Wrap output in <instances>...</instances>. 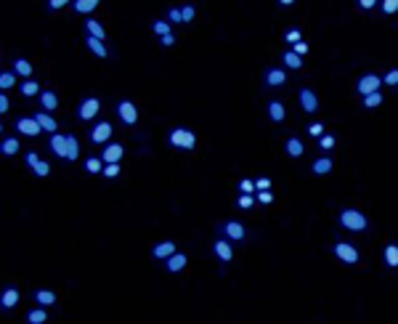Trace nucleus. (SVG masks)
Here are the masks:
<instances>
[{"label": "nucleus", "mask_w": 398, "mask_h": 324, "mask_svg": "<svg viewBox=\"0 0 398 324\" xmlns=\"http://www.w3.org/2000/svg\"><path fill=\"white\" fill-rule=\"evenodd\" d=\"M51 152L56 154L58 160H67V162H77L80 160V141L75 138L72 133H51V141H48Z\"/></svg>", "instance_id": "nucleus-1"}, {"label": "nucleus", "mask_w": 398, "mask_h": 324, "mask_svg": "<svg viewBox=\"0 0 398 324\" xmlns=\"http://www.w3.org/2000/svg\"><path fill=\"white\" fill-rule=\"evenodd\" d=\"M340 226L348 231H353V234H361V231H369V218L364 216L361 210H356V207H345L340 213Z\"/></svg>", "instance_id": "nucleus-2"}, {"label": "nucleus", "mask_w": 398, "mask_h": 324, "mask_svg": "<svg viewBox=\"0 0 398 324\" xmlns=\"http://www.w3.org/2000/svg\"><path fill=\"white\" fill-rule=\"evenodd\" d=\"M167 144L173 149L191 152V149H197V133H194L191 128H173V131L167 133Z\"/></svg>", "instance_id": "nucleus-3"}, {"label": "nucleus", "mask_w": 398, "mask_h": 324, "mask_svg": "<svg viewBox=\"0 0 398 324\" xmlns=\"http://www.w3.org/2000/svg\"><path fill=\"white\" fill-rule=\"evenodd\" d=\"M99 112H101V99L99 96H85V99L80 101V107H77V117H80L82 122L96 120Z\"/></svg>", "instance_id": "nucleus-4"}, {"label": "nucleus", "mask_w": 398, "mask_h": 324, "mask_svg": "<svg viewBox=\"0 0 398 324\" xmlns=\"http://www.w3.org/2000/svg\"><path fill=\"white\" fill-rule=\"evenodd\" d=\"M117 117H120L122 125H128V128H133L135 122H138V107H135L130 99H122V101H117Z\"/></svg>", "instance_id": "nucleus-5"}, {"label": "nucleus", "mask_w": 398, "mask_h": 324, "mask_svg": "<svg viewBox=\"0 0 398 324\" xmlns=\"http://www.w3.org/2000/svg\"><path fill=\"white\" fill-rule=\"evenodd\" d=\"M112 133H114V128H112V122L109 120H99L93 128H90V144H99V146H104L106 141H112Z\"/></svg>", "instance_id": "nucleus-6"}, {"label": "nucleus", "mask_w": 398, "mask_h": 324, "mask_svg": "<svg viewBox=\"0 0 398 324\" xmlns=\"http://www.w3.org/2000/svg\"><path fill=\"white\" fill-rule=\"evenodd\" d=\"M335 255L340 258V261L345 263V266H356L358 261H361V255H358V250L353 247L350 242H335Z\"/></svg>", "instance_id": "nucleus-7"}, {"label": "nucleus", "mask_w": 398, "mask_h": 324, "mask_svg": "<svg viewBox=\"0 0 398 324\" xmlns=\"http://www.w3.org/2000/svg\"><path fill=\"white\" fill-rule=\"evenodd\" d=\"M218 229H220V234H223L228 242H244V237H247L244 226L239 223V221H223Z\"/></svg>", "instance_id": "nucleus-8"}, {"label": "nucleus", "mask_w": 398, "mask_h": 324, "mask_svg": "<svg viewBox=\"0 0 398 324\" xmlns=\"http://www.w3.org/2000/svg\"><path fill=\"white\" fill-rule=\"evenodd\" d=\"M380 88H382V80H380V75H374V72L361 75V77H358V82H356V90H358L361 96L374 93V90H380Z\"/></svg>", "instance_id": "nucleus-9"}, {"label": "nucleus", "mask_w": 398, "mask_h": 324, "mask_svg": "<svg viewBox=\"0 0 398 324\" xmlns=\"http://www.w3.org/2000/svg\"><path fill=\"white\" fill-rule=\"evenodd\" d=\"M297 101H300V107H303L305 114H316V112H318V96L313 93L311 88H300Z\"/></svg>", "instance_id": "nucleus-10"}, {"label": "nucleus", "mask_w": 398, "mask_h": 324, "mask_svg": "<svg viewBox=\"0 0 398 324\" xmlns=\"http://www.w3.org/2000/svg\"><path fill=\"white\" fill-rule=\"evenodd\" d=\"M212 252H215V258H218L223 266L234 261V247H231V242H228L226 237L215 239V242H212Z\"/></svg>", "instance_id": "nucleus-11"}, {"label": "nucleus", "mask_w": 398, "mask_h": 324, "mask_svg": "<svg viewBox=\"0 0 398 324\" xmlns=\"http://www.w3.org/2000/svg\"><path fill=\"white\" fill-rule=\"evenodd\" d=\"M162 263H165V271H170V274H178V271H184L186 266H188V255H186V252H178V250H175L173 255H167Z\"/></svg>", "instance_id": "nucleus-12"}, {"label": "nucleus", "mask_w": 398, "mask_h": 324, "mask_svg": "<svg viewBox=\"0 0 398 324\" xmlns=\"http://www.w3.org/2000/svg\"><path fill=\"white\" fill-rule=\"evenodd\" d=\"M14 125H16V131L22 133V135H27V138H37V135L43 133L40 125L35 122V117H19Z\"/></svg>", "instance_id": "nucleus-13"}, {"label": "nucleus", "mask_w": 398, "mask_h": 324, "mask_svg": "<svg viewBox=\"0 0 398 324\" xmlns=\"http://www.w3.org/2000/svg\"><path fill=\"white\" fill-rule=\"evenodd\" d=\"M263 82L268 88H282L287 82V72L282 67H268V69H265V75H263Z\"/></svg>", "instance_id": "nucleus-14"}, {"label": "nucleus", "mask_w": 398, "mask_h": 324, "mask_svg": "<svg viewBox=\"0 0 398 324\" xmlns=\"http://www.w3.org/2000/svg\"><path fill=\"white\" fill-rule=\"evenodd\" d=\"M19 300H22V293H19V287H5L3 293H0V308H3V311L16 308Z\"/></svg>", "instance_id": "nucleus-15"}, {"label": "nucleus", "mask_w": 398, "mask_h": 324, "mask_svg": "<svg viewBox=\"0 0 398 324\" xmlns=\"http://www.w3.org/2000/svg\"><path fill=\"white\" fill-rule=\"evenodd\" d=\"M122 157H125V146L122 144H104V152H101V162L106 165V162H120Z\"/></svg>", "instance_id": "nucleus-16"}, {"label": "nucleus", "mask_w": 398, "mask_h": 324, "mask_svg": "<svg viewBox=\"0 0 398 324\" xmlns=\"http://www.w3.org/2000/svg\"><path fill=\"white\" fill-rule=\"evenodd\" d=\"M32 117H35V122L40 125L43 133H56V131H58V122L51 117V112H35Z\"/></svg>", "instance_id": "nucleus-17"}, {"label": "nucleus", "mask_w": 398, "mask_h": 324, "mask_svg": "<svg viewBox=\"0 0 398 324\" xmlns=\"http://www.w3.org/2000/svg\"><path fill=\"white\" fill-rule=\"evenodd\" d=\"M85 45H88V51H90L93 56H99V59H109V48H106V43L99 40V37L85 35Z\"/></svg>", "instance_id": "nucleus-18"}, {"label": "nucleus", "mask_w": 398, "mask_h": 324, "mask_svg": "<svg viewBox=\"0 0 398 324\" xmlns=\"http://www.w3.org/2000/svg\"><path fill=\"white\" fill-rule=\"evenodd\" d=\"M173 252H175V242L173 239H165V242H159V244L152 247V258L154 261H165V258L173 255Z\"/></svg>", "instance_id": "nucleus-19"}, {"label": "nucleus", "mask_w": 398, "mask_h": 324, "mask_svg": "<svg viewBox=\"0 0 398 324\" xmlns=\"http://www.w3.org/2000/svg\"><path fill=\"white\" fill-rule=\"evenodd\" d=\"M101 0H72V11L80 16H90L96 8H99Z\"/></svg>", "instance_id": "nucleus-20"}, {"label": "nucleus", "mask_w": 398, "mask_h": 324, "mask_svg": "<svg viewBox=\"0 0 398 324\" xmlns=\"http://www.w3.org/2000/svg\"><path fill=\"white\" fill-rule=\"evenodd\" d=\"M284 149H287V154H290L292 160H300L305 154V144L297 138V135H290V138H287V144H284Z\"/></svg>", "instance_id": "nucleus-21"}, {"label": "nucleus", "mask_w": 398, "mask_h": 324, "mask_svg": "<svg viewBox=\"0 0 398 324\" xmlns=\"http://www.w3.org/2000/svg\"><path fill=\"white\" fill-rule=\"evenodd\" d=\"M19 149H22V144H19L16 135H8V138L0 141V154H3V157H16Z\"/></svg>", "instance_id": "nucleus-22"}, {"label": "nucleus", "mask_w": 398, "mask_h": 324, "mask_svg": "<svg viewBox=\"0 0 398 324\" xmlns=\"http://www.w3.org/2000/svg\"><path fill=\"white\" fill-rule=\"evenodd\" d=\"M37 99H40L43 112H53V109H58V96L53 93V90H40Z\"/></svg>", "instance_id": "nucleus-23"}, {"label": "nucleus", "mask_w": 398, "mask_h": 324, "mask_svg": "<svg viewBox=\"0 0 398 324\" xmlns=\"http://www.w3.org/2000/svg\"><path fill=\"white\" fill-rule=\"evenodd\" d=\"M35 303H37V306H43V308L56 306V293H53V290H45V287L35 290Z\"/></svg>", "instance_id": "nucleus-24"}, {"label": "nucleus", "mask_w": 398, "mask_h": 324, "mask_svg": "<svg viewBox=\"0 0 398 324\" xmlns=\"http://www.w3.org/2000/svg\"><path fill=\"white\" fill-rule=\"evenodd\" d=\"M85 35L99 37V40L106 43V29H104V24H101V22H96V19H85Z\"/></svg>", "instance_id": "nucleus-25"}, {"label": "nucleus", "mask_w": 398, "mask_h": 324, "mask_svg": "<svg viewBox=\"0 0 398 324\" xmlns=\"http://www.w3.org/2000/svg\"><path fill=\"white\" fill-rule=\"evenodd\" d=\"M332 167H335V162H332L329 157H318L311 165V173L313 176H327V173H332Z\"/></svg>", "instance_id": "nucleus-26"}, {"label": "nucleus", "mask_w": 398, "mask_h": 324, "mask_svg": "<svg viewBox=\"0 0 398 324\" xmlns=\"http://www.w3.org/2000/svg\"><path fill=\"white\" fill-rule=\"evenodd\" d=\"M11 72L16 77H24V80H27V77H32L35 69H32V61H27V59H14V69H11Z\"/></svg>", "instance_id": "nucleus-27"}, {"label": "nucleus", "mask_w": 398, "mask_h": 324, "mask_svg": "<svg viewBox=\"0 0 398 324\" xmlns=\"http://www.w3.org/2000/svg\"><path fill=\"white\" fill-rule=\"evenodd\" d=\"M19 93H22L24 99H35V96L40 93V82H37V80H29V77H27V80L19 85Z\"/></svg>", "instance_id": "nucleus-28"}, {"label": "nucleus", "mask_w": 398, "mask_h": 324, "mask_svg": "<svg viewBox=\"0 0 398 324\" xmlns=\"http://www.w3.org/2000/svg\"><path fill=\"white\" fill-rule=\"evenodd\" d=\"M268 117H271V122H284L287 109L282 101H268Z\"/></svg>", "instance_id": "nucleus-29"}, {"label": "nucleus", "mask_w": 398, "mask_h": 324, "mask_svg": "<svg viewBox=\"0 0 398 324\" xmlns=\"http://www.w3.org/2000/svg\"><path fill=\"white\" fill-rule=\"evenodd\" d=\"M282 64L287 69H303V56H297L295 51H284V54H282Z\"/></svg>", "instance_id": "nucleus-30"}, {"label": "nucleus", "mask_w": 398, "mask_h": 324, "mask_svg": "<svg viewBox=\"0 0 398 324\" xmlns=\"http://www.w3.org/2000/svg\"><path fill=\"white\" fill-rule=\"evenodd\" d=\"M45 322H48V308L37 306V308L27 311V324H45Z\"/></svg>", "instance_id": "nucleus-31"}, {"label": "nucleus", "mask_w": 398, "mask_h": 324, "mask_svg": "<svg viewBox=\"0 0 398 324\" xmlns=\"http://www.w3.org/2000/svg\"><path fill=\"white\" fill-rule=\"evenodd\" d=\"M361 104H364V109H377L382 104V90H374V93H367V96H361Z\"/></svg>", "instance_id": "nucleus-32"}, {"label": "nucleus", "mask_w": 398, "mask_h": 324, "mask_svg": "<svg viewBox=\"0 0 398 324\" xmlns=\"http://www.w3.org/2000/svg\"><path fill=\"white\" fill-rule=\"evenodd\" d=\"M382 258H385V263H388L390 269H396V266H398V247H396V244H388L385 252H382Z\"/></svg>", "instance_id": "nucleus-33"}, {"label": "nucleus", "mask_w": 398, "mask_h": 324, "mask_svg": "<svg viewBox=\"0 0 398 324\" xmlns=\"http://www.w3.org/2000/svg\"><path fill=\"white\" fill-rule=\"evenodd\" d=\"M29 170L35 173L37 178H48V176H51V165H48V162H45V160H37L35 165L29 167Z\"/></svg>", "instance_id": "nucleus-34"}, {"label": "nucleus", "mask_w": 398, "mask_h": 324, "mask_svg": "<svg viewBox=\"0 0 398 324\" xmlns=\"http://www.w3.org/2000/svg\"><path fill=\"white\" fill-rule=\"evenodd\" d=\"M152 32L157 37H162V35H167V32H173V27H170V22L167 19H157V22L152 24Z\"/></svg>", "instance_id": "nucleus-35"}, {"label": "nucleus", "mask_w": 398, "mask_h": 324, "mask_svg": "<svg viewBox=\"0 0 398 324\" xmlns=\"http://www.w3.org/2000/svg\"><path fill=\"white\" fill-rule=\"evenodd\" d=\"M337 146V138L332 133H321L318 135V149H321V152H329V149H335Z\"/></svg>", "instance_id": "nucleus-36"}, {"label": "nucleus", "mask_w": 398, "mask_h": 324, "mask_svg": "<svg viewBox=\"0 0 398 324\" xmlns=\"http://www.w3.org/2000/svg\"><path fill=\"white\" fill-rule=\"evenodd\" d=\"M101 167H104L101 157H88V160H85V173H90V176H99Z\"/></svg>", "instance_id": "nucleus-37"}, {"label": "nucleus", "mask_w": 398, "mask_h": 324, "mask_svg": "<svg viewBox=\"0 0 398 324\" xmlns=\"http://www.w3.org/2000/svg\"><path fill=\"white\" fill-rule=\"evenodd\" d=\"M14 85H16V75L3 69V72H0V90H11Z\"/></svg>", "instance_id": "nucleus-38"}, {"label": "nucleus", "mask_w": 398, "mask_h": 324, "mask_svg": "<svg viewBox=\"0 0 398 324\" xmlns=\"http://www.w3.org/2000/svg\"><path fill=\"white\" fill-rule=\"evenodd\" d=\"M194 16H197V8H194L191 3L181 5V24H188V22H194Z\"/></svg>", "instance_id": "nucleus-39"}, {"label": "nucleus", "mask_w": 398, "mask_h": 324, "mask_svg": "<svg viewBox=\"0 0 398 324\" xmlns=\"http://www.w3.org/2000/svg\"><path fill=\"white\" fill-rule=\"evenodd\" d=\"M101 176L104 178H117L120 176V162H106V165L101 167Z\"/></svg>", "instance_id": "nucleus-40"}, {"label": "nucleus", "mask_w": 398, "mask_h": 324, "mask_svg": "<svg viewBox=\"0 0 398 324\" xmlns=\"http://www.w3.org/2000/svg\"><path fill=\"white\" fill-rule=\"evenodd\" d=\"M252 205H255V194H239V197H237V207H239V210H250Z\"/></svg>", "instance_id": "nucleus-41"}, {"label": "nucleus", "mask_w": 398, "mask_h": 324, "mask_svg": "<svg viewBox=\"0 0 398 324\" xmlns=\"http://www.w3.org/2000/svg\"><path fill=\"white\" fill-rule=\"evenodd\" d=\"M255 202H260V205H271V202H273L271 189H260V191H255Z\"/></svg>", "instance_id": "nucleus-42"}, {"label": "nucleus", "mask_w": 398, "mask_h": 324, "mask_svg": "<svg viewBox=\"0 0 398 324\" xmlns=\"http://www.w3.org/2000/svg\"><path fill=\"white\" fill-rule=\"evenodd\" d=\"M72 0H45V8L51 11V14H56V11H61L64 5H69Z\"/></svg>", "instance_id": "nucleus-43"}, {"label": "nucleus", "mask_w": 398, "mask_h": 324, "mask_svg": "<svg viewBox=\"0 0 398 324\" xmlns=\"http://www.w3.org/2000/svg\"><path fill=\"white\" fill-rule=\"evenodd\" d=\"M398 11V0H382V14L385 16H393Z\"/></svg>", "instance_id": "nucleus-44"}, {"label": "nucleus", "mask_w": 398, "mask_h": 324, "mask_svg": "<svg viewBox=\"0 0 398 324\" xmlns=\"http://www.w3.org/2000/svg\"><path fill=\"white\" fill-rule=\"evenodd\" d=\"M239 191H242V194H255V181L242 178V181H239Z\"/></svg>", "instance_id": "nucleus-45"}, {"label": "nucleus", "mask_w": 398, "mask_h": 324, "mask_svg": "<svg viewBox=\"0 0 398 324\" xmlns=\"http://www.w3.org/2000/svg\"><path fill=\"white\" fill-rule=\"evenodd\" d=\"M380 80L385 82V85H390V88H396L398 85V69H390L385 77H380Z\"/></svg>", "instance_id": "nucleus-46"}, {"label": "nucleus", "mask_w": 398, "mask_h": 324, "mask_svg": "<svg viewBox=\"0 0 398 324\" xmlns=\"http://www.w3.org/2000/svg\"><path fill=\"white\" fill-rule=\"evenodd\" d=\"M8 109H11V99L3 93V90H0V117H3V114H8Z\"/></svg>", "instance_id": "nucleus-47"}, {"label": "nucleus", "mask_w": 398, "mask_h": 324, "mask_svg": "<svg viewBox=\"0 0 398 324\" xmlns=\"http://www.w3.org/2000/svg\"><path fill=\"white\" fill-rule=\"evenodd\" d=\"M290 51H295L297 56H305V54H308V43H305V40H297V43H292Z\"/></svg>", "instance_id": "nucleus-48"}, {"label": "nucleus", "mask_w": 398, "mask_h": 324, "mask_svg": "<svg viewBox=\"0 0 398 324\" xmlns=\"http://www.w3.org/2000/svg\"><path fill=\"white\" fill-rule=\"evenodd\" d=\"M167 22H170V24H181V8H175V5H173V8H167Z\"/></svg>", "instance_id": "nucleus-49"}, {"label": "nucleus", "mask_w": 398, "mask_h": 324, "mask_svg": "<svg viewBox=\"0 0 398 324\" xmlns=\"http://www.w3.org/2000/svg\"><path fill=\"white\" fill-rule=\"evenodd\" d=\"M284 40H287V43H290V45H292V43H297V40H303V32H300V29L295 27V29H290V32H287V37H284Z\"/></svg>", "instance_id": "nucleus-50"}, {"label": "nucleus", "mask_w": 398, "mask_h": 324, "mask_svg": "<svg viewBox=\"0 0 398 324\" xmlns=\"http://www.w3.org/2000/svg\"><path fill=\"white\" fill-rule=\"evenodd\" d=\"M308 133L313 135V138H318V135L324 133V122H313V125L308 128Z\"/></svg>", "instance_id": "nucleus-51"}, {"label": "nucleus", "mask_w": 398, "mask_h": 324, "mask_svg": "<svg viewBox=\"0 0 398 324\" xmlns=\"http://www.w3.org/2000/svg\"><path fill=\"white\" fill-rule=\"evenodd\" d=\"M159 43L165 45V48H170V45H175V35H173V32H167V35L159 37Z\"/></svg>", "instance_id": "nucleus-52"}, {"label": "nucleus", "mask_w": 398, "mask_h": 324, "mask_svg": "<svg viewBox=\"0 0 398 324\" xmlns=\"http://www.w3.org/2000/svg\"><path fill=\"white\" fill-rule=\"evenodd\" d=\"M37 160H40V154H37V152H27V154H24V162H27V167H32Z\"/></svg>", "instance_id": "nucleus-53"}, {"label": "nucleus", "mask_w": 398, "mask_h": 324, "mask_svg": "<svg viewBox=\"0 0 398 324\" xmlns=\"http://www.w3.org/2000/svg\"><path fill=\"white\" fill-rule=\"evenodd\" d=\"M260 189H271V178H258L255 181V191H260Z\"/></svg>", "instance_id": "nucleus-54"}, {"label": "nucleus", "mask_w": 398, "mask_h": 324, "mask_svg": "<svg viewBox=\"0 0 398 324\" xmlns=\"http://www.w3.org/2000/svg\"><path fill=\"white\" fill-rule=\"evenodd\" d=\"M377 5V0H358V8L361 11H371Z\"/></svg>", "instance_id": "nucleus-55"}, {"label": "nucleus", "mask_w": 398, "mask_h": 324, "mask_svg": "<svg viewBox=\"0 0 398 324\" xmlns=\"http://www.w3.org/2000/svg\"><path fill=\"white\" fill-rule=\"evenodd\" d=\"M279 5H282V8H290V5H295V0H276Z\"/></svg>", "instance_id": "nucleus-56"}, {"label": "nucleus", "mask_w": 398, "mask_h": 324, "mask_svg": "<svg viewBox=\"0 0 398 324\" xmlns=\"http://www.w3.org/2000/svg\"><path fill=\"white\" fill-rule=\"evenodd\" d=\"M0 133H3V122H0Z\"/></svg>", "instance_id": "nucleus-57"}]
</instances>
